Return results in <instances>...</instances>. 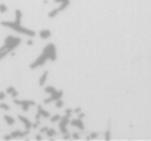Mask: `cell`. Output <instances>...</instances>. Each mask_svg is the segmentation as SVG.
Here are the masks:
<instances>
[{
  "mask_svg": "<svg viewBox=\"0 0 151 141\" xmlns=\"http://www.w3.org/2000/svg\"><path fill=\"white\" fill-rule=\"evenodd\" d=\"M16 15V20L14 22H9V21H3L1 22V25L4 26V27L11 28V29L15 30V31L19 32L21 34H25V35H28L30 37H33L35 36V32L31 29H28V28H25L21 25V21H22V11L20 9H17L15 13Z\"/></svg>",
  "mask_w": 151,
  "mask_h": 141,
  "instance_id": "cell-1",
  "label": "cell"
},
{
  "mask_svg": "<svg viewBox=\"0 0 151 141\" xmlns=\"http://www.w3.org/2000/svg\"><path fill=\"white\" fill-rule=\"evenodd\" d=\"M21 41L22 40L20 37L9 35L7 37H5V39H4V46L9 52H12V51L15 50V48L21 43Z\"/></svg>",
  "mask_w": 151,
  "mask_h": 141,
  "instance_id": "cell-2",
  "label": "cell"
},
{
  "mask_svg": "<svg viewBox=\"0 0 151 141\" xmlns=\"http://www.w3.org/2000/svg\"><path fill=\"white\" fill-rule=\"evenodd\" d=\"M42 53L48 56L49 60L51 61H56L57 59V52H56V46L54 43H49L47 44L46 46L44 48V51Z\"/></svg>",
  "mask_w": 151,
  "mask_h": 141,
  "instance_id": "cell-3",
  "label": "cell"
},
{
  "mask_svg": "<svg viewBox=\"0 0 151 141\" xmlns=\"http://www.w3.org/2000/svg\"><path fill=\"white\" fill-rule=\"evenodd\" d=\"M14 103L21 106L24 111H28L30 106L35 105V102L31 101V100H18V99H16V98H14Z\"/></svg>",
  "mask_w": 151,
  "mask_h": 141,
  "instance_id": "cell-4",
  "label": "cell"
},
{
  "mask_svg": "<svg viewBox=\"0 0 151 141\" xmlns=\"http://www.w3.org/2000/svg\"><path fill=\"white\" fill-rule=\"evenodd\" d=\"M49 60V58H48V56H47L45 53H42L40 56H38V58L36 59L35 61H34L33 63H31L30 64V69H35L36 67H40V66H42V65L45 64V63L47 62V61Z\"/></svg>",
  "mask_w": 151,
  "mask_h": 141,
  "instance_id": "cell-5",
  "label": "cell"
},
{
  "mask_svg": "<svg viewBox=\"0 0 151 141\" xmlns=\"http://www.w3.org/2000/svg\"><path fill=\"white\" fill-rule=\"evenodd\" d=\"M69 124V116L68 115H64L60 118V124H59V129H60L61 133L62 134H66L68 133L66 129V126Z\"/></svg>",
  "mask_w": 151,
  "mask_h": 141,
  "instance_id": "cell-6",
  "label": "cell"
},
{
  "mask_svg": "<svg viewBox=\"0 0 151 141\" xmlns=\"http://www.w3.org/2000/svg\"><path fill=\"white\" fill-rule=\"evenodd\" d=\"M62 96H63V91H62V90H59V91H57L56 93H54L53 95H51L50 98L46 99L44 102H45V104H49V103H51V102H53V101H57V100L61 99V97H62Z\"/></svg>",
  "mask_w": 151,
  "mask_h": 141,
  "instance_id": "cell-7",
  "label": "cell"
},
{
  "mask_svg": "<svg viewBox=\"0 0 151 141\" xmlns=\"http://www.w3.org/2000/svg\"><path fill=\"white\" fill-rule=\"evenodd\" d=\"M70 125L73 127H77V128L80 129V130H84L85 129V126H84V124H83V122H82L81 118H75V120H71Z\"/></svg>",
  "mask_w": 151,
  "mask_h": 141,
  "instance_id": "cell-8",
  "label": "cell"
},
{
  "mask_svg": "<svg viewBox=\"0 0 151 141\" xmlns=\"http://www.w3.org/2000/svg\"><path fill=\"white\" fill-rule=\"evenodd\" d=\"M54 2L60 3V6L58 7V11H59V13H60V11H64V9L68 6L70 1H69V0H54Z\"/></svg>",
  "mask_w": 151,
  "mask_h": 141,
  "instance_id": "cell-9",
  "label": "cell"
},
{
  "mask_svg": "<svg viewBox=\"0 0 151 141\" xmlns=\"http://www.w3.org/2000/svg\"><path fill=\"white\" fill-rule=\"evenodd\" d=\"M29 134V130H26L25 132H22V131H14V132H12L11 136L12 138H22V137H25L26 135Z\"/></svg>",
  "mask_w": 151,
  "mask_h": 141,
  "instance_id": "cell-10",
  "label": "cell"
},
{
  "mask_svg": "<svg viewBox=\"0 0 151 141\" xmlns=\"http://www.w3.org/2000/svg\"><path fill=\"white\" fill-rule=\"evenodd\" d=\"M18 118H19V120L24 124L26 130H29V129L32 128V122H30V120H28L27 118H25V116H23V115H20V114H19V115H18Z\"/></svg>",
  "mask_w": 151,
  "mask_h": 141,
  "instance_id": "cell-11",
  "label": "cell"
},
{
  "mask_svg": "<svg viewBox=\"0 0 151 141\" xmlns=\"http://www.w3.org/2000/svg\"><path fill=\"white\" fill-rule=\"evenodd\" d=\"M51 35H52V32L49 29H44L40 31V36L42 39H48L49 37H51Z\"/></svg>",
  "mask_w": 151,
  "mask_h": 141,
  "instance_id": "cell-12",
  "label": "cell"
},
{
  "mask_svg": "<svg viewBox=\"0 0 151 141\" xmlns=\"http://www.w3.org/2000/svg\"><path fill=\"white\" fill-rule=\"evenodd\" d=\"M37 112L40 114V116H44V118H49L51 115L50 112L47 111V110H45V109H42V107L40 105L37 106Z\"/></svg>",
  "mask_w": 151,
  "mask_h": 141,
  "instance_id": "cell-13",
  "label": "cell"
},
{
  "mask_svg": "<svg viewBox=\"0 0 151 141\" xmlns=\"http://www.w3.org/2000/svg\"><path fill=\"white\" fill-rule=\"evenodd\" d=\"M48 74H49V71H45V72L42 73V76H40V87H42V85H45V83L47 81Z\"/></svg>",
  "mask_w": 151,
  "mask_h": 141,
  "instance_id": "cell-14",
  "label": "cell"
},
{
  "mask_svg": "<svg viewBox=\"0 0 151 141\" xmlns=\"http://www.w3.org/2000/svg\"><path fill=\"white\" fill-rule=\"evenodd\" d=\"M4 120L6 122V124L9 125V126H13L14 124H15V118H13V116L11 115H4Z\"/></svg>",
  "mask_w": 151,
  "mask_h": 141,
  "instance_id": "cell-15",
  "label": "cell"
},
{
  "mask_svg": "<svg viewBox=\"0 0 151 141\" xmlns=\"http://www.w3.org/2000/svg\"><path fill=\"white\" fill-rule=\"evenodd\" d=\"M45 92L48 93V94H50V95H53L54 93H56L57 90L55 89L54 87H52V85H48V87L45 88Z\"/></svg>",
  "mask_w": 151,
  "mask_h": 141,
  "instance_id": "cell-16",
  "label": "cell"
},
{
  "mask_svg": "<svg viewBox=\"0 0 151 141\" xmlns=\"http://www.w3.org/2000/svg\"><path fill=\"white\" fill-rule=\"evenodd\" d=\"M59 14V11L58 9H54L53 11H51L50 13H49V18H51V19H53V18H55L57 15Z\"/></svg>",
  "mask_w": 151,
  "mask_h": 141,
  "instance_id": "cell-17",
  "label": "cell"
},
{
  "mask_svg": "<svg viewBox=\"0 0 151 141\" xmlns=\"http://www.w3.org/2000/svg\"><path fill=\"white\" fill-rule=\"evenodd\" d=\"M46 134H47V136H48V137L52 138L53 136H55V135H56V131H55L54 129H48V130H47V132H46Z\"/></svg>",
  "mask_w": 151,
  "mask_h": 141,
  "instance_id": "cell-18",
  "label": "cell"
},
{
  "mask_svg": "<svg viewBox=\"0 0 151 141\" xmlns=\"http://www.w3.org/2000/svg\"><path fill=\"white\" fill-rule=\"evenodd\" d=\"M60 118H61V115L57 113V114H55V115H53L50 120H51V122H58V120H60Z\"/></svg>",
  "mask_w": 151,
  "mask_h": 141,
  "instance_id": "cell-19",
  "label": "cell"
},
{
  "mask_svg": "<svg viewBox=\"0 0 151 141\" xmlns=\"http://www.w3.org/2000/svg\"><path fill=\"white\" fill-rule=\"evenodd\" d=\"M110 125H111V124H109V129L106 131V134H105V139H106V140H110V138H111V130H110Z\"/></svg>",
  "mask_w": 151,
  "mask_h": 141,
  "instance_id": "cell-20",
  "label": "cell"
},
{
  "mask_svg": "<svg viewBox=\"0 0 151 141\" xmlns=\"http://www.w3.org/2000/svg\"><path fill=\"white\" fill-rule=\"evenodd\" d=\"M7 11V6L5 4H0V13L1 14H4V13H6Z\"/></svg>",
  "mask_w": 151,
  "mask_h": 141,
  "instance_id": "cell-21",
  "label": "cell"
},
{
  "mask_svg": "<svg viewBox=\"0 0 151 141\" xmlns=\"http://www.w3.org/2000/svg\"><path fill=\"white\" fill-rule=\"evenodd\" d=\"M0 108L3 109V110H9L11 109L9 105H7V104H5V103H0Z\"/></svg>",
  "mask_w": 151,
  "mask_h": 141,
  "instance_id": "cell-22",
  "label": "cell"
},
{
  "mask_svg": "<svg viewBox=\"0 0 151 141\" xmlns=\"http://www.w3.org/2000/svg\"><path fill=\"white\" fill-rule=\"evenodd\" d=\"M63 101L61 99H59V100H57L56 101V107L57 108H61V107H63Z\"/></svg>",
  "mask_w": 151,
  "mask_h": 141,
  "instance_id": "cell-23",
  "label": "cell"
},
{
  "mask_svg": "<svg viewBox=\"0 0 151 141\" xmlns=\"http://www.w3.org/2000/svg\"><path fill=\"white\" fill-rule=\"evenodd\" d=\"M9 51H3V52H1L0 53V60H2L3 58H4L5 56H6L7 54H9Z\"/></svg>",
  "mask_w": 151,
  "mask_h": 141,
  "instance_id": "cell-24",
  "label": "cell"
},
{
  "mask_svg": "<svg viewBox=\"0 0 151 141\" xmlns=\"http://www.w3.org/2000/svg\"><path fill=\"white\" fill-rule=\"evenodd\" d=\"M14 91H16V89H15L14 87H9V88L6 89V93H7V94H9V95H11V94L13 93Z\"/></svg>",
  "mask_w": 151,
  "mask_h": 141,
  "instance_id": "cell-25",
  "label": "cell"
},
{
  "mask_svg": "<svg viewBox=\"0 0 151 141\" xmlns=\"http://www.w3.org/2000/svg\"><path fill=\"white\" fill-rule=\"evenodd\" d=\"M71 112H73V110H71L70 108H67V109H65V114H66V115L70 116Z\"/></svg>",
  "mask_w": 151,
  "mask_h": 141,
  "instance_id": "cell-26",
  "label": "cell"
},
{
  "mask_svg": "<svg viewBox=\"0 0 151 141\" xmlns=\"http://www.w3.org/2000/svg\"><path fill=\"white\" fill-rule=\"evenodd\" d=\"M5 92H0V100H3L5 98Z\"/></svg>",
  "mask_w": 151,
  "mask_h": 141,
  "instance_id": "cell-27",
  "label": "cell"
},
{
  "mask_svg": "<svg viewBox=\"0 0 151 141\" xmlns=\"http://www.w3.org/2000/svg\"><path fill=\"white\" fill-rule=\"evenodd\" d=\"M38 125H40V120H36V122L32 124V128H37Z\"/></svg>",
  "mask_w": 151,
  "mask_h": 141,
  "instance_id": "cell-28",
  "label": "cell"
},
{
  "mask_svg": "<svg viewBox=\"0 0 151 141\" xmlns=\"http://www.w3.org/2000/svg\"><path fill=\"white\" fill-rule=\"evenodd\" d=\"M97 136H99V134H97V133H94V132H93V133H91V134H90V138H91V139H94V138H96Z\"/></svg>",
  "mask_w": 151,
  "mask_h": 141,
  "instance_id": "cell-29",
  "label": "cell"
},
{
  "mask_svg": "<svg viewBox=\"0 0 151 141\" xmlns=\"http://www.w3.org/2000/svg\"><path fill=\"white\" fill-rule=\"evenodd\" d=\"M73 139H76V140H77V139H79V138H80V136H79V134H78V133H73Z\"/></svg>",
  "mask_w": 151,
  "mask_h": 141,
  "instance_id": "cell-30",
  "label": "cell"
},
{
  "mask_svg": "<svg viewBox=\"0 0 151 141\" xmlns=\"http://www.w3.org/2000/svg\"><path fill=\"white\" fill-rule=\"evenodd\" d=\"M11 95H12V97H13V98H16V97H17V96H18V92H17V90H16V91H14L13 93L11 94Z\"/></svg>",
  "mask_w": 151,
  "mask_h": 141,
  "instance_id": "cell-31",
  "label": "cell"
},
{
  "mask_svg": "<svg viewBox=\"0 0 151 141\" xmlns=\"http://www.w3.org/2000/svg\"><path fill=\"white\" fill-rule=\"evenodd\" d=\"M84 116H85V114L83 113V112H79V113H78V118H81V120H82Z\"/></svg>",
  "mask_w": 151,
  "mask_h": 141,
  "instance_id": "cell-32",
  "label": "cell"
},
{
  "mask_svg": "<svg viewBox=\"0 0 151 141\" xmlns=\"http://www.w3.org/2000/svg\"><path fill=\"white\" fill-rule=\"evenodd\" d=\"M48 127H44V128H42V129H40V133H45V132H47V130H48Z\"/></svg>",
  "mask_w": 151,
  "mask_h": 141,
  "instance_id": "cell-33",
  "label": "cell"
},
{
  "mask_svg": "<svg viewBox=\"0 0 151 141\" xmlns=\"http://www.w3.org/2000/svg\"><path fill=\"white\" fill-rule=\"evenodd\" d=\"M69 138H70V135H69L68 133L64 134V136H63V139H64V140H65V139H69Z\"/></svg>",
  "mask_w": 151,
  "mask_h": 141,
  "instance_id": "cell-34",
  "label": "cell"
},
{
  "mask_svg": "<svg viewBox=\"0 0 151 141\" xmlns=\"http://www.w3.org/2000/svg\"><path fill=\"white\" fill-rule=\"evenodd\" d=\"M73 112H76V113H79V112H81V107H77L75 110H73Z\"/></svg>",
  "mask_w": 151,
  "mask_h": 141,
  "instance_id": "cell-35",
  "label": "cell"
},
{
  "mask_svg": "<svg viewBox=\"0 0 151 141\" xmlns=\"http://www.w3.org/2000/svg\"><path fill=\"white\" fill-rule=\"evenodd\" d=\"M4 139L5 140H9V139H12V136L11 135H6V136H4Z\"/></svg>",
  "mask_w": 151,
  "mask_h": 141,
  "instance_id": "cell-36",
  "label": "cell"
},
{
  "mask_svg": "<svg viewBox=\"0 0 151 141\" xmlns=\"http://www.w3.org/2000/svg\"><path fill=\"white\" fill-rule=\"evenodd\" d=\"M35 138H36V140H42V136H40V135H36Z\"/></svg>",
  "mask_w": 151,
  "mask_h": 141,
  "instance_id": "cell-37",
  "label": "cell"
},
{
  "mask_svg": "<svg viewBox=\"0 0 151 141\" xmlns=\"http://www.w3.org/2000/svg\"><path fill=\"white\" fill-rule=\"evenodd\" d=\"M35 118H36V120H40V114L38 113V112H37V113H36V115H35Z\"/></svg>",
  "mask_w": 151,
  "mask_h": 141,
  "instance_id": "cell-38",
  "label": "cell"
},
{
  "mask_svg": "<svg viewBox=\"0 0 151 141\" xmlns=\"http://www.w3.org/2000/svg\"><path fill=\"white\" fill-rule=\"evenodd\" d=\"M27 44H28V46H31V44H33V41H32V40H28Z\"/></svg>",
  "mask_w": 151,
  "mask_h": 141,
  "instance_id": "cell-39",
  "label": "cell"
},
{
  "mask_svg": "<svg viewBox=\"0 0 151 141\" xmlns=\"http://www.w3.org/2000/svg\"><path fill=\"white\" fill-rule=\"evenodd\" d=\"M86 139H87V140H90L91 138H90V136H87V137H86Z\"/></svg>",
  "mask_w": 151,
  "mask_h": 141,
  "instance_id": "cell-40",
  "label": "cell"
}]
</instances>
